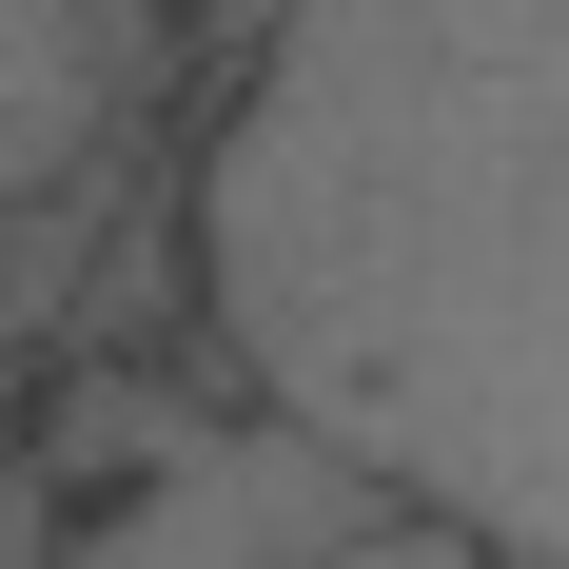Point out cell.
<instances>
[{
	"mask_svg": "<svg viewBox=\"0 0 569 569\" xmlns=\"http://www.w3.org/2000/svg\"><path fill=\"white\" fill-rule=\"evenodd\" d=\"M177 295L393 511L569 569V0H295L197 118Z\"/></svg>",
	"mask_w": 569,
	"mask_h": 569,
	"instance_id": "obj_1",
	"label": "cell"
},
{
	"mask_svg": "<svg viewBox=\"0 0 569 569\" xmlns=\"http://www.w3.org/2000/svg\"><path fill=\"white\" fill-rule=\"evenodd\" d=\"M177 59L197 20L177 0H20V99H0V158H20V217H99V177L177 118Z\"/></svg>",
	"mask_w": 569,
	"mask_h": 569,
	"instance_id": "obj_2",
	"label": "cell"
}]
</instances>
